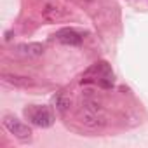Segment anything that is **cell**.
Returning <instances> with one entry per match:
<instances>
[{"label":"cell","mask_w":148,"mask_h":148,"mask_svg":"<svg viewBox=\"0 0 148 148\" xmlns=\"http://www.w3.org/2000/svg\"><path fill=\"white\" fill-rule=\"evenodd\" d=\"M25 115L37 127H51L54 124V117L45 106H28L25 110Z\"/></svg>","instance_id":"cell-1"},{"label":"cell","mask_w":148,"mask_h":148,"mask_svg":"<svg viewBox=\"0 0 148 148\" xmlns=\"http://www.w3.org/2000/svg\"><path fill=\"white\" fill-rule=\"evenodd\" d=\"M44 14H45L49 19H58V18L61 16V14H59V11H58V7H51V5H47V7H45Z\"/></svg>","instance_id":"cell-7"},{"label":"cell","mask_w":148,"mask_h":148,"mask_svg":"<svg viewBox=\"0 0 148 148\" xmlns=\"http://www.w3.org/2000/svg\"><path fill=\"white\" fill-rule=\"evenodd\" d=\"M16 52L25 56V58H40L44 54V45L38 42H30V44H19L16 47Z\"/></svg>","instance_id":"cell-3"},{"label":"cell","mask_w":148,"mask_h":148,"mask_svg":"<svg viewBox=\"0 0 148 148\" xmlns=\"http://www.w3.org/2000/svg\"><path fill=\"white\" fill-rule=\"evenodd\" d=\"M52 103H54V108H56L58 112H61V113H64V112L70 108V105H71L70 98H68L64 92H58V94L52 98Z\"/></svg>","instance_id":"cell-6"},{"label":"cell","mask_w":148,"mask_h":148,"mask_svg":"<svg viewBox=\"0 0 148 148\" xmlns=\"http://www.w3.org/2000/svg\"><path fill=\"white\" fill-rule=\"evenodd\" d=\"M2 80L5 84H11L14 87H32L33 86V80L28 79V77H21V75H14V73H4L2 75Z\"/></svg>","instance_id":"cell-5"},{"label":"cell","mask_w":148,"mask_h":148,"mask_svg":"<svg viewBox=\"0 0 148 148\" xmlns=\"http://www.w3.org/2000/svg\"><path fill=\"white\" fill-rule=\"evenodd\" d=\"M56 38L61 42V44H66V45H80L82 44V37L80 33H77L75 30L71 28H63L56 33Z\"/></svg>","instance_id":"cell-4"},{"label":"cell","mask_w":148,"mask_h":148,"mask_svg":"<svg viewBox=\"0 0 148 148\" xmlns=\"http://www.w3.org/2000/svg\"><path fill=\"white\" fill-rule=\"evenodd\" d=\"M2 124H4V127L9 131V134L16 136V138L21 139V141H26V139L32 138V129H30L26 124H23L19 119L12 117V115H5L4 120H2Z\"/></svg>","instance_id":"cell-2"}]
</instances>
